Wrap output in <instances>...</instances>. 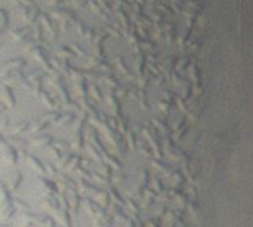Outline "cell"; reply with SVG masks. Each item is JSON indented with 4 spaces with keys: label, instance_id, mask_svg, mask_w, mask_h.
<instances>
[]
</instances>
